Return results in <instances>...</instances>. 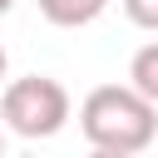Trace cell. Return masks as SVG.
<instances>
[{
	"instance_id": "6da1fadb",
	"label": "cell",
	"mask_w": 158,
	"mask_h": 158,
	"mask_svg": "<svg viewBox=\"0 0 158 158\" xmlns=\"http://www.w3.org/2000/svg\"><path fill=\"white\" fill-rule=\"evenodd\" d=\"M79 128L94 148L143 153L158 138V104H148L133 84H99L79 104Z\"/></svg>"
},
{
	"instance_id": "7a4b0ae2",
	"label": "cell",
	"mask_w": 158,
	"mask_h": 158,
	"mask_svg": "<svg viewBox=\"0 0 158 158\" xmlns=\"http://www.w3.org/2000/svg\"><path fill=\"white\" fill-rule=\"evenodd\" d=\"M74 104H69V89L49 74H25V79H10L5 94H0V123L20 138H54L64 123H69Z\"/></svg>"
},
{
	"instance_id": "3957f363",
	"label": "cell",
	"mask_w": 158,
	"mask_h": 158,
	"mask_svg": "<svg viewBox=\"0 0 158 158\" xmlns=\"http://www.w3.org/2000/svg\"><path fill=\"white\" fill-rule=\"evenodd\" d=\"M35 5L54 30H84L109 10V0H35Z\"/></svg>"
},
{
	"instance_id": "277c9868",
	"label": "cell",
	"mask_w": 158,
	"mask_h": 158,
	"mask_svg": "<svg viewBox=\"0 0 158 158\" xmlns=\"http://www.w3.org/2000/svg\"><path fill=\"white\" fill-rule=\"evenodd\" d=\"M128 84H133L148 104H158V40H148V44L133 49V59H128Z\"/></svg>"
},
{
	"instance_id": "5b68a950",
	"label": "cell",
	"mask_w": 158,
	"mask_h": 158,
	"mask_svg": "<svg viewBox=\"0 0 158 158\" xmlns=\"http://www.w3.org/2000/svg\"><path fill=\"white\" fill-rule=\"evenodd\" d=\"M118 5H123V15H128L138 30L158 35V0H118Z\"/></svg>"
},
{
	"instance_id": "8992f818",
	"label": "cell",
	"mask_w": 158,
	"mask_h": 158,
	"mask_svg": "<svg viewBox=\"0 0 158 158\" xmlns=\"http://www.w3.org/2000/svg\"><path fill=\"white\" fill-rule=\"evenodd\" d=\"M89 158H138V153H114V148H89Z\"/></svg>"
},
{
	"instance_id": "52a82bcc",
	"label": "cell",
	"mask_w": 158,
	"mask_h": 158,
	"mask_svg": "<svg viewBox=\"0 0 158 158\" xmlns=\"http://www.w3.org/2000/svg\"><path fill=\"white\" fill-rule=\"evenodd\" d=\"M5 69H10V54H5V44H0V94H5V84H10V79H5Z\"/></svg>"
},
{
	"instance_id": "ba28073f",
	"label": "cell",
	"mask_w": 158,
	"mask_h": 158,
	"mask_svg": "<svg viewBox=\"0 0 158 158\" xmlns=\"http://www.w3.org/2000/svg\"><path fill=\"white\" fill-rule=\"evenodd\" d=\"M10 5H15V0H0V15H10Z\"/></svg>"
},
{
	"instance_id": "9c48e42d",
	"label": "cell",
	"mask_w": 158,
	"mask_h": 158,
	"mask_svg": "<svg viewBox=\"0 0 158 158\" xmlns=\"http://www.w3.org/2000/svg\"><path fill=\"white\" fill-rule=\"evenodd\" d=\"M0 158H5V123H0Z\"/></svg>"
}]
</instances>
